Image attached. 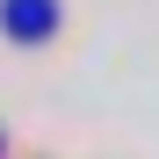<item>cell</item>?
Listing matches in <instances>:
<instances>
[{"instance_id": "cell-1", "label": "cell", "mask_w": 159, "mask_h": 159, "mask_svg": "<svg viewBox=\"0 0 159 159\" xmlns=\"http://www.w3.org/2000/svg\"><path fill=\"white\" fill-rule=\"evenodd\" d=\"M7 22H15L22 36H43V29H51V0H15V7H7Z\"/></svg>"}]
</instances>
